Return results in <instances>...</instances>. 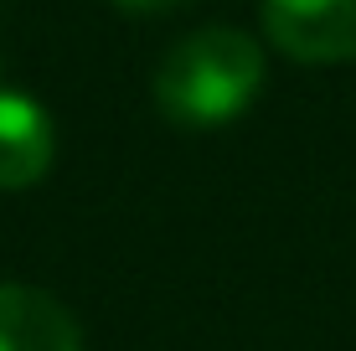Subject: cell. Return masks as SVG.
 Listing matches in <instances>:
<instances>
[{
    "label": "cell",
    "instance_id": "5",
    "mask_svg": "<svg viewBox=\"0 0 356 351\" xmlns=\"http://www.w3.org/2000/svg\"><path fill=\"white\" fill-rule=\"evenodd\" d=\"M129 10H165V6H186V0H119Z\"/></svg>",
    "mask_w": 356,
    "mask_h": 351
},
{
    "label": "cell",
    "instance_id": "1",
    "mask_svg": "<svg viewBox=\"0 0 356 351\" xmlns=\"http://www.w3.org/2000/svg\"><path fill=\"white\" fill-rule=\"evenodd\" d=\"M264 88V52L238 26H207L181 36L155 67V108L170 124L212 129L238 119Z\"/></svg>",
    "mask_w": 356,
    "mask_h": 351
},
{
    "label": "cell",
    "instance_id": "4",
    "mask_svg": "<svg viewBox=\"0 0 356 351\" xmlns=\"http://www.w3.org/2000/svg\"><path fill=\"white\" fill-rule=\"evenodd\" d=\"M0 351H83V336L47 289L0 284Z\"/></svg>",
    "mask_w": 356,
    "mask_h": 351
},
{
    "label": "cell",
    "instance_id": "3",
    "mask_svg": "<svg viewBox=\"0 0 356 351\" xmlns=\"http://www.w3.org/2000/svg\"><path fill=\"white\" fill-rule=\"evenodd\" d=\"M52 165V119L21 88H0V191H26Z\"/></svg>",
    "mask_w": 356,
    "mask_h": 351
},
{
    "label": "cell",
    "instance_id": "2",
    "mask_svg": "<svg viewBox=\"0 0 356 351\" xmlns=\"http://www.w3.org/2000/svg\"><path fill=\"white\" fill-rule=\"evenodd\" d=\"M264 31L294 63H351L356 0H264Z\"/></svg>",
    "mask_w": 356,
    "mask_h": 351
}]
</instances>
